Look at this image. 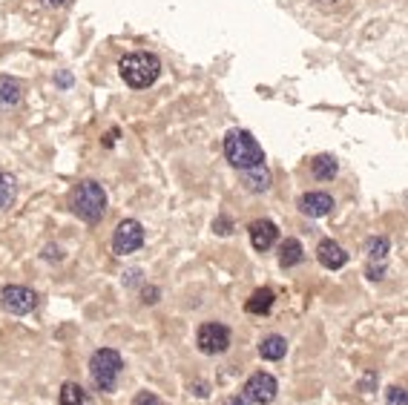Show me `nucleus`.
Returning a JSON list of instances; mask_svg holds the SVG:
<instances>
[{"mask_svg": "<svg viewBox=\"0 0 408 405\" xmlns=\"http://www.w3.org/2000/svg\"><path fill=\"white\" fill-rule=\"evenodd\" d=\"M118 72H121V78H124L127 86L144 89V86H150V83L158 81L161 61L153 52H132V55H124L118 61Z\"/></svg>", "mask_w": 408, "mask_h": 405, "instance_id": "obj_1", "label": "nucleus"}, {"mask_svg": "<svg viewBox=\"0 0 408 405\" xmlns=\"http://www.w3.org/2000/svg\"><path fill=\"white\" fill-rule=\"evenodd\" d=\"M224 155H228V161L236 170H250V167L264 161L259 141L247 129H231L228 135H224Z\"/></svg>", "mask_w": 408, "mask_h": 405, "instance_id": "obj_2", "label": "nucleus"}, {"mask_svg": "<svg viewBox=\"0 0 408 405\" xmlns=\"http://www.w3.org/2000/svg\"><path fill=\"white\" fill-rule=\"evenodd\" d=\"M72 210L86 224L101 221L107 213V190L98 182H93V178H89V182H81L78 190L72 193Z\"/></svg>", "mask_w": 408, "mask_h": 405, "instance_id": "obj_3", "label": "nucleus"}, {"mask_svg": "<svg viewBox=\"0 0 408 405\" xmlns=\"http://www.w3.org/2000/svg\"><path fill=\"white\" fill-rule=\"evenodd\" d=\"M124 371V359L112 348H98L89 359V377L101 391H115V382Z\"/></svg>", "mask_w": 408, "mask_h": 405, "instance_id": "obj_4", "label": "nucleus"}, {"mask_svg": "<svg viewBox=\"0 0 408 405\" xmlns=\"http://www.w3.org/2000/svg\"><path fill=\"white\" fill-rule=\"evenodd\" d=\"M196 345L202 353L207 356H218L231 348V331L224 328L221 322H204L199 328V336H196Z\"/></svg>", "mask_w": 408, "mask_h": 405, "instance_id": "obj_5", "label": "nucleus"}, {"mask_svg": "<svg viewBox=\"0 0 408 405\" xmlns=\"http://www.w3.org/2000/svg\"><path fill=\"white\" fill-rule=\"evenodd\" d=\"M144 245V228H141V221H135V218H124L115 233H112V250L118 256H127V253H135Z\"/></svg>", "mask_w": 408, "mask_h": 405, "instance_id": "obj_6", "label": "nucleus"}, {"mask_svg": "<svg viewBox=\"0 0 408 405\" xmlns=\"http://www.w3.org/2000/svg\"><path fill=\"white\" fill-rule=\"evenodd\" d=\"M35 305H37V293L23 288V285H6L0 290V307L9 310V313H18V317L35 310Z\"/></svg>", "mask_w": 408, "mask_h": 405, "instance_id": "obj_7", "label": "nucleus"}, {"mask_svg": "<svg viewBox=\"0 0 408 405\" xmlns=\"http://www.w3.org/2000/svg\"><path fill=\"white\" fill-rule=\"evenodd\" d=\"M276 391H279V382L270 377L267 371H256V374L245 382V388H242V394H245L250 402H256V405L274 402V399H276Z\"/></svg>", "mask_w": 408, "mask_h": 405, "instance_id": "obj_8", "label": "nucleus"}, {"mask_svg": "<svg viewBox=\"0 0 408 405\" xmlns=\"http://www.w3.org/2000/svg\"><path fill=\"white\" fill-rule=\"evenodd\" d=\"M276 236H279V228L270 218H259V221H253L250 224V245L256 247V250H270L274 247V242H276Z\"/></svg>", "mask_w": 408, "mask_h": 405, "instance_id": "obj_9", "label": "nucleus"}, {"mask_svg": "<svg viewBox=\"0 0 408 405\" xmlns=\"http://www.w3.org/2000/svg\"><path fill=\"white\" fill-rule=\"evenodd\" d=\"M299 210L305 216H310V218H322V216H328L334 210V199L328 193H305L299 199Z\"/></svg>", "mask_w": 408, "mask_h": 405, "instance_id": "obj_10", "label": "nucleus"}, {"mask_svg": "<svg viewBox=\"0 0 408 405\" xmlns=\"http://www.w3.org/2000/svg\"><path fill=\"white\" fill-rule=\"evenodd\" d=\"M316 259H320V264L328 267V270H339V267L348 264V253H345L334 239L320 242V247H316Z\"/></svg>", "mask_w": 408, "mask_h": 405, "instance_id": "obj_11", "label": "nucleus"}, {"mask_svg": "<svg viewBox=\"0 0 408 405\" xmlns=\"http://www.w3.org/2000/svg\"><path fill=\"white\" fill-rule=\"evenodd\" d=\"M274 290L270 288H259V290H253V296L245 302V310L247 313H253V317H264V313H270V307H274Z\"/></svg>", "mask_w": 408, "mask_h": 405, "instance_id": "obj_12", "label": "nucleus"}, {"mask_svg": "<svg viewBox=\"0 0 408 405\" xmlns=\"http://www.w3.org/2000/svg\"><path fill=\"white\" fill-rule=\"evenodd\" d=\"M285 353H288V342H285V336H279V334L264 336L262 345H259V356L267 359V363H276V359H282Z\"/></svg>", "mask_w": 408, "mask_h": 405, "instance_id": "obj_13", "label": "nucleus"}, {"mask_svg": "<svg viewBox=\"0 0 408 405\" xmlns=\"http://www.w3.org/2000/svg\"><path fill=\"white\" fill-rule=\"evenodd\" d=\"M242 175H245V187L253 190V193H264V190L270 187V170H267L264 164H256V167H250V170H242Z\"/></svg>", "mask_w": 408, "mask_h": 405, "instance_id": "obj_14", "label": "nucleus"}, {"mask_svg": "<svg viewBox=\"0 0 408 405\" xmlns=\"http://www.w3.org/2000/svg\"><path fill=\"white\" fill-rule=\"evenodd\" d=\"M337 170H339V164H337L334 155H316L310 161V172L320 178V182H331V178L337 175Z\"/></svg>", "mask_w": 408, "mask_h": 405, "instance_id": "obj_15", "label": "nucleus"}, {"mask_svg": "<svg viewBox=\"0 0 408 405\" xmlns=\"http://www.w3.org/2000/svg\"><path fill=\"white\" fill-rule=\"evenodd\" d=\"M302 259H305L302 245H299L296 239H285L282 247H279V264H282V267H293V264H299Z\"/></svg>", "mask_w": 408, "mask_h": 405, "instance_id": "obj_16", "label": "nucleus"}, {"mask_svg": "<svg viewBox=\"0 0 408 405\" xmlns=\"http://www.w3.org/2000/svg\"><path fill=\"white\" fill-rule=\"evenodd\" d=\"M61 405H93L89 394L78 382H64L61 388Z\"/></svg>", "mask_w": 408, "mask_h": 405, "instance_id": "obj_17", "label": "nucleus"}, {"mask_svg": "<svg viewBox=\"0 0 408 405\" xmlns=\"http://www.w3.org/2000/svg\"><path fill=\"white\" fill-rule=\"evenodd\" d=\"M15 196H18V182L12 175L0 172V210H9L15 204Z\"/></svg>", "mask_w": 408, "mask_h": 405, "instance_id": "obj_18", "label": "nucleus"}, {"mask_svg": "<svg viewBox=\"0 0 408 405\" xmlns=\"http://www.w3.org/2000/svg\"><path fill=\"white\" fill-rule=\"evenodd\" d=\"M21 101V83L15 78H0V104L12 107Z\"/></svg>", "mask_w": 408, "mask_h": 405, "instance_id": "obj_19", "label": "nucleus"}, {"mask_svg": "<svg viewBox=\"0 0 408 405\" xmlns=\"http://www.w3.org/2000/svg\"><path fill=\"white\" fill-rule=\"evenodd\" d=\"M385 256H388V239H385V236L371 239V242H368V259H371V262H383Z\"/></svg>", "mask_w": 408, "mask_h": 405, "instance_id": "obj_20", "label": "nucleus"}, {"mask_svg": "<svg viewBox=\"0 0 408 405\" xmlns=\"http://www.w3.org/2000/svg\"><path fill=\"white\" fill-rule=\"evenodd\" d=\"M132 405H161V402H158V397H156V394H150V391H141L139 397L132 399Z\"/></svg>", "mask_w": 408, "mask_h": 405, "instance_id": "obj_21", "label": "nucleus"}, {"mask_svg": "<svg viewBox=\"0 0 408 405\" xmlns=\"http://www.w3.org/2000/svg\"><path fill=\"white\" fill-rule=\"evenodd\" d=\"M388 405H405V388H388Z\"/></svg>", "mask_w": 408, "mask_h": 405, "instance_id": "obj_22", "label": "nucleus"}, {"mask_svg": "<svg viewBox=\"0 0 408 405\" xmlns=\"http://www.w3.org/2000/svg\"><path fill=\"white\" fill-rule=\"evenodd\" d=\"M213 228H216L221 236H228V233H231V221H228V218H218V221L213 224Z\"/></svg>", "mask_w": 408, "mask_h": 405, "instance_id": "obj_23", "label": "nucleus"}, {"mask_svg": "<svg viewBox=\"0 0 408 405\" xmlns=\"http://www.w3.org/2000/svg\"><path fill=\"white\" fill-rule=\"evenodd\" d=\"M224 405H253V402H250V399H247L245 394H239V397H231V399L224 402Z\"/></svg>", "mask_w": 408, "mask_h": 405, "instance_id": "obj_24", "label": "nucleus"}, {"mask_svg": "<svg viewBox=\"0 0 408 405\" xmlns=\"http://www.w3.org/2000/svg\"><path fill=\"white\" fill-rule=\"evenodd\" d=\"M43 4L52 6V9H61V6H66V4H69V0H43Z\"/></svg>", "mask_w": 408, "mask_h": 405, "instance_id": "obj_25", "label": "nucleus"}, {"mask_svg": "<svg viewBox=\"0 0 408 405\" xmlns=\"http://www.w3.org/2000/svg\"><path fill=\"white\" fill-rule=\"evenodd\" d=\"M47 259H61V250L58 247H47Z\"/></svg>", "mask_w": 408, "mask_h": 405, "instance_id": "obj_26", "label": "nucleus"}, {"mask_svg": "<svg viewBox=\"0 0 408 405\" xmlns=\"http://www.w3.org/2000/svg\"><path fill=\"white\" fill-rule=\"evenodd\" d=\"M196 394H199V397H207V385H204V382H199V385H196Z\"/></svg>", "mask_w": 408, "mask_h": 405, "instance_id": "obj_27", "label": "nucleus"}, {"mask_svg": "<svg viewBox=\"0 0 408 405\" xmlns=\"http://www.w3.org/2000/svg\"><path fill=\"white\" fill-rule=\"evenodd\" d=\"M316 4H331V0H316Z\"/></svg>", "mask_w": 408, "mask_h": 405, "instance_id": "obj_28", "label": "nucleus"}]
</instances>
